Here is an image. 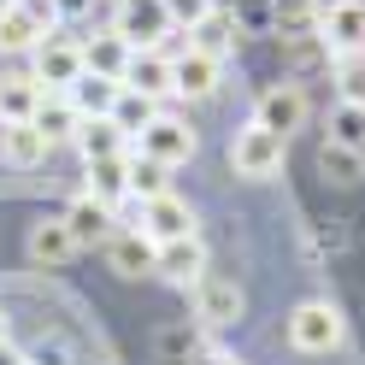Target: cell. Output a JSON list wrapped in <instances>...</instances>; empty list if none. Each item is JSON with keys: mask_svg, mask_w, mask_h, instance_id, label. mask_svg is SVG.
Segmentation results:
<instances>
[{"mask_svg": "<svg viewBox=\"0 0 365 365\" xmlns=\"http://www.w3.org/2000/svg\"><path fill=\"white\" fill-rule=\"evenodd\" d=\"M283 159H289V142H283V135H271V130H259V124H247V130L230 135V165H236V177L265 182V177L283 171Z\"/></svg>", "mask_w": 365, "mask_h": 365, "instance_id": "6da1fadb", "label": "cell"}, {"mask_svg": "<svg viewBox=\"0 0 365 365\" xmlns=\"http://www.w3.org/2000/svg\"><path fill=\"white\" fill-rule=\"evenodd\" d=\"M289 341L301 354H330V348H341V312L330 307V301H301L289 312Z\"/></svg>", "mask_w": 365, "mask_h": 365, "instance_id": "7a4b0ae2", "label": "cell"}, {"mask_svg": "<svg viewBox=\"0 0 365 365\" xmlns=\"http://www.w3.org/2000/svg\"><path fill=\"white\" fill-rule=\"evenodd\" d=\"M318 41L330 48V59L365 53V0H330L318 12Z\"/></svg>", "mask_w": 365, "mask_h": 365, "instance_id": "3957f363", "label": "cell"}, {"mask_svg": "<svg viewBox=\"0 0 365 365\" xmlns=\"http://www.w3.org/2000/svg\"><path fill=\"white\" fill-rule=\"evenodd\" d=\"M195 148H200L195 130L182 124V118H171V112H159V118L135 135V153H142V159H159V165H189Z\"/></svg>", "mask_w": 365, "mask_h": 365, "instance_id": "277c9868", "label": "cell"}, {"mask_svg": "<svg viewBox=\"0 0 365 365\" xmlns=\"http://www.w3.org/2000/svg\"><path fill=\"white\" fill-rule=\"evenodd\" d=\"M30 59H36L30 77H36L41 88H53V95H65V88L83 77V41H71V36H48Z\"/></svg>", "mask_w": 365, "mask_h": 365, "instance_id": "5b68a950", "label": "cell"}, {"mask_svg": "<svg viewBox=\"0 0 365 365\" xmlns=\"http://www.w3.org/2000/svg\"><path fill=\"white\" fill-rule=\"evenodd\" d=\"M254 124L289 142V135L307 124V88H301V83H271L265 95L254 101Z\"/></svg>", "mask_w": 365, "mask_h": 365, "instance_id": "8992f818", "label": "cell"}, {"mask_svg": "<svg viewBox=\"0 0 365 365\" xmlns=\"http://www.w3.org/2000/svg\"><path fill=\"white\" fill-rule=\"evenodd\" d=\"M112 30H118L130 48H159L177 24L165 12V0H118V18H112Z\"/></svg>", "mask_w": 365, "mask_h": 365, "instance_id": "52a82bcc", "label": "cell"}, {"mask_svg": "<svg viewBox=\"0 0 365 365\" xmlns=\"http://www.w3.org/2000/svg\"><path fill=\"white\" fill-rule=\"evenodd\" d=\"M242 307L247 301H242V283L236 277H212V271H207V277L195 283V318L207 330H230L236 318H242Z\"/></svg>", "mask_w": 365, "mask_h": 365, "instance_id": "ba28073f", "label": "cell"}, {"mask_svg": "<svg viewBox=\"0 0 365 365\" xmlns=\"http://www.w3.org/2000/svg\"><path fill=\"white\" fill-rule=\"evenodd\" d=\"M135 230L159 247V242L195 236V212H189V200H182V195H153V200H142V224H135Z\"/></svg>", "mask_w": 365, "mask_h": 365, "instance_id": "9c48e42d", "label": "cell"}, {"mask_svg": "<svg viewBox=\"0 0 365 365\" xmlns=\"http://www.w3.org/2000/svg\"><path fill=\"white\" fill-rule=\"evenodd\" d=\"M218 77H224V59L200 53V48H189V53L171 59V95H182V101H207V95H218Z\"/></svg>", "mask_w": 365, "mask_h": 365, "instance_id": "30bf717a", "label": "cell"}, {"mask_svg": "<svg viewBox=\"0 0 365 365\" xmlns=\"http://www.w3.org/2000/svg\"><path fill=\"white\" fill-rule=\"evenodd\" d=\"M153 271L171 283H200L207 277V247H200V236H177V242H159L153 247Z\"/></svg>", "mask_w": 365, "mask_h": 365, "instance_id": "8fae6325", "label": "cell"}, {"mask_svg": "<svg viewBox=\"0 0 365 365\" xmlns=\"http://www.w3.org/2000/svg\"><path fill=\"white\" fill-rule=\"evenodd\" d=\"M48 153H53V142H48V130H41L36 118H24V124H0V159H6V165L30 171V165H41Z\"/></svg>", "mask_w": 365, "mask_h": 365, "instance_id": "7c38bea8", "label": "cell"}, {"mask_svg": "<svg viewBox=\"0 0 365 365\" xmlns=\"http://www.w3.org/2000/svg\"><path fill=\"white\" fill-rule=\"evenodd\" d=\"M124 88H135V95H148V101H165L171 95V59L159 48H135L130 65H124Z\"/></svg>", "mask_w": 365, "mask_h": 365, "instance_id": "4fadbf2b", "label": "cell"}, {"mask_svg": "<svg viewBox=\"0 0 365 365\" xmlns=\"http://www.w3.org/2000/svg\"><path fill=\"white\" fill-rule=\"evenodd\" d=\"M130 41L118 30H95L83 41V71H95V77H112V83H124V65H130Z\"/></svg>", "mask_w": 365, "mask_h": 365, "instance_id": "5bb4252c", "label": "cell"}, {"mask_svg": "<svg viewBox=\"0 0 365 365\" xmlns=\"http://www.w3.org/2000/svg\"><path fill=\"white\" fill-rule=\"evenodd\" d=\"M106 265L118 271V277H142V271H153V242L135 230V224L130 230H112L106 236Z\"/></svg>", "mask_w": 365, "mask_h": 365, "instance_id": "9a60e30c", "label": "cell"}, {"mask_svg": "<svg viewBox=\"0 0 365 365\" xmlns=\"http://www.w3.org/2000/svg\"><path fill=\"white\" fill-rule=\"evenodd\" d=\"M65 230H71L77 247L106 242V236H112V207H106V200H95V195H77L71 207H65Z\"/></svg>", "mask_w": 365, "mask_h": 365, "instance_id": "2e32d148", "label": "cell"}, {"mask_svg": "<svg viewBox=\"0 0 365 365\" xmlns=\"http://www.w3.org/2000/svg\"><path fill=\"white\" fill-rule=\"evenodd\" d=\"M41 88L30 71H6L0 77V124H24V118H36V106H41Z\"/></svg>", "mask_w": 365, "mask_h": 365, "instance_id": "e0dca14e", "label": "cell"}, {"mask_svg": "<svg viewBox=\"0 0 365 365\" xmlns=\"http://www.w3.org/2000/svg\"><path fill=\"white\" fill-rule=\"evenodd\" d=\"M71 142H77V153H83V165H88V159H118V153H130V148H135V142H130V135L112 124V118H83Z\"/></svg>", "mask_w": 365, "mask_h": 365, "instance_id": "ac0fdd59", "label": "cell"}, {"mask_svg": "<svg viewBox=\"0 0 365 365\" xmlns=\"http://www.w3.org/2000/svg\"><path fill=\"white\" fill-rule=\"evenodd\" d=\"M48 36H53V30L41 24V18L24 12V0H18L12 12H0V53H36Z\"/></svg>", "mask_w": 365, "mask_h": 365, "instance_id": "d6986e66", "label": "cell"}, {"mask_svg": "<svg viewBox=\"0 0 365 365\" xmlns=\"http://www.w3.org/2000/svg\"><path fill=\"white\" fill-rule=\"evenodd\" d=\"M83 195L118 207V200L130 195V153H118V159H88V189H83Z\"/></svg>", "mask_w": 365, "mask_h": 365, "instance_id": "ffe728a7", "label": "cell"}, {"mask_svg": "<svg viewBox=\"0 0 365 365\" xmlns=\"http://www.w3.org/2000/svg\"><path fill=\"white\" fill-rule=\"evenodd\" d=\"M189 36H195L189 48H200V53H212V59H230V53H236V41H242V30H236V18H230V12H218V6H212L207 18H200V24H195Z\"/></svg>", "mask_w": 365, "mask_h": 365, "instance_id": "44dd1931", "label": "cell"}, {"mask_svg": "<svg viewBox=\"0 0 365 365\" xmlns=\"http://www.w3.org/2000/svg\"><path fill=\"white\" fill-rule=\"evenodd\" d=\"M71 254H77V242H71V230H65V218L30 224V259H36V265H65Z\"/></svg>", "mask_w": 365, "mask_h": 365, "instance_id": "7402d4cb", "label": "cell"}, {"mask_svg": "<svg viewBox=\"0 0 365 365\" xmlns=\"http://www.w3.org/2000/svg\"><path fill=\"white\" fill-rule=\"evenodd\" d=\"M118 88H124V83H112V77H95V71H83L71 88H65V95H71V106L83 112V118H106V112H112V101H118Z\"/></svg>", "mask_w": 365, "mask_h": 365, "instance_id": "603a6c76", "label": "cell"}, {"mask_svg": "<svg viewBox=\"0 0 365 365\" xmlns=\"http://www.w3.org/2000/svg\"><path fill=\"white\" fill-rule=\"evenodd\" d=\"M36 124L48 130V142L59 148V142H71V135H77L83 112L71 106V95H53V88H48V95H41V106H36Z\"/></svg>", "mask_w": 365, "mask_h": 365, "instance_id": "cb8c5ba5", "label": "cell"}, {"mask_svg": "<svg viewBox=\"0 0 365 365\" xmlns=\"http://www.w3.org/2000/svg\"><path fill=\"white\" fill-rule=\"evenodd\" d=\"M106 118H112V124H118V130L130 135V142H135V135H142V130L159 118V101L135 95V88H118V101H112V112H106Z\"/></svg>", "mask_w": 365, "mask_h": 365, "instance_id": "d4e9b609", "label": "cell"}, {"mask_svg": "<svg viewBox=\"0 0 365 365\" xmlns=\"http://www.w3.org/2000/svg\"><path fill=\"white\" fill-rule=\"evenodd\" d=\"M171 165H159V159H142V153H135L130 148V195L135 200H153V195H171Z\"/></svg>", "mask_w": 365, "mask_h": 365, "instance_id": "484cf974", "label": "cell"}, {"mask_svg": "<svg viewBox=\"0 0 365 365\" xmlns=\"http://www.w3.org/2000/svg\"><path fill=\"white\" fill-rule=\"evenodd\" d=\"M330 142H341V148L365 153V106H348V101H341V112L330 118Z\"/></svg>", "mask_w": 365, "mask_h": 365, "instance_id": "4316f807", "label": "cell"}, {"mask_svg": "<svg viewBox=\"0 0 365 365\" xmlns=\"http://www.w3.org/2000/svg\"><path fill=\"white\" fill-rule=\"evenodd\" d=\"M318 165H324V177L341 182V189H348V182H359V153H354V148H341V142H324Z\"/></svg>", "mask_w": 365, "mask_h": 365, "instance_id": "83f0119b", "label": "cell"}, {"mask_svg": "<svg viewBox=\"0 0 365 365\" xmlns=\"http://www.w3.org/2000/svg\"><path fill=\"white\" fill-rule=\"evenodd\" d=\"M336 88H341V101H348V106H365V53L336 59Z\"/></svg>", "mask_w": 365, "mask_h": 365, "instance_id": "f1b7e54d", "label": "cell"}, {"mask_svg": "<svg viewBox=\"0 0 365 365\" xmlns=\"http://www.w3.org/2000/svg\"><path fill=\"white\" fill-rule=\"evenodd\" d=\"M212 6H218V0H165V12H171V24H177V30H195Z\"/></svg>", "mask_w": 365, "mask_h": 365, "instance_id": "f546056e", "label": "cell"}, {"mask_svg": "<svg viewBox=\"0 0 365 365\" xmlns=\"http://www.w3.org/2000/svg\"><path fill=\"white\" fill-rule=\"evenodd\" d=\"M0 365H30V359H24V348H18V341H12V336H6V341H0Z\"/></svg>", "mask_w": 365, "mask_h": 365, "instance_id": "4dcf8cb0", "label": "cell"}, {"mask_svg": "<svg viewBox=\"0 0 365 365\" xmlns=\"http://www.w3.org/2000/svg\"><path fill=\"white\" fill-rule=\"evenodd\" d=\"M195 365H236V359H230V354H218V348H207V354H200Z\"/></svg>", "mask_w": 365, "mask_h": 365, "instance_id": "1f68e13d", "label": "cell"}, {"mask_svg": "<svg viewBox=\"0 0 365 365\" xmlns=\"http://www.w3.org/2000/svg\"><path fill=\"white\" fill-rule=\"evenodd\" d=\"M53 6H59V18H71V12H83V6H88V0H53Z\"/></svg>", "mask_w": 365, "mask_h": 365, "instance_id": "d6a6232c", "label": "cell"}, {"mask_svg": "<svg viewBox=\"0 0 365 365\" xmlns=\"http://www.w3.org/2000/svg\"><path fill=\"white\" fill-rule=\"evenodd\" d=\"M12 6H18V0H0V12H12Z\"/></svg>", "mask_w": 365, "mask_h": 365, "instance_id": "836d02e7", "label": "cell"}, {"mask_svg": "<svg viewBox=\"0 0 365 365\" xmlns=\"http://www.w3.org/2000/svg\"><path fill=\"white\" fill-rule=\"evenodd\" d=\"M0 341H6V318H0Z\"/></svg>", "mask_w": 365, "mask_h": 365, "instance_id": "e575fe53", "label": "cell"}]
</instances>
